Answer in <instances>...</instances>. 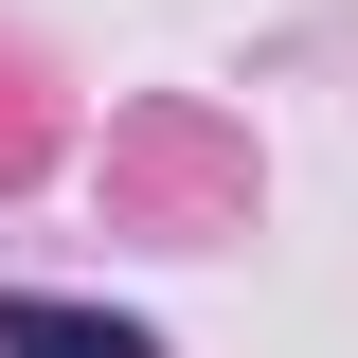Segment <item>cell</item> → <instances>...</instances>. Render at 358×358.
Listing matches in <instances>:
<instances>
[{"mask_svg":"<svg viewBox=\"0 0 358 358\" xmlns=\"http://www.w3.org/2000/svg\"><path fill=\"white\" fill-rule=\"evenodd\" d=\"M0 358H162L143 322H90V305H36V287H0Z\"/></svg>","mask_w":358,"mask_h":358,"instance_id":"obj_1","label":"cell"}]
</instances>
